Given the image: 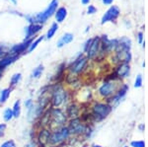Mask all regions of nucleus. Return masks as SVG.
I'll use <instances>...</instances> for the list:
<instances>
[{"label":"nucleus","instance_id":"obj_1","mask_svg":"<svg viewBox=\"0 0 148 147\" xmlns=\"http://www.w3.org/2000/svg\"><path fill=\"white\" fill-rule=\"evenodd\" d=\"M51 95H49V102L51 108H60L68 100V93L65 88L60 84H56L49 87Z\"/></svg>","mask_w":148,"mask_h":147},{"label":"nucleus","instance_id":"obj_2","mask_svg":"<svg viewBox=\"0 0 148 147\" xmlns=\"http://www.w3.org/2000/svg\"><path fill=\"white\" fill-rule=\"evenodd\" d=\"M67 116L60 108H51L49 111V129H56L65 125Z\"/></svg>","mask_w":148,"mask_h":147},{"label":"nucleus","instance_id":"obj_3","mask_svg":"<svg viewBox=\"0 0 148 147\" xmlns=\"http://www.w3.org/2000/svg\"><path fill=\"white\" fill-rule=\"evenodd\" d=\"M70 132L67 126H62L59 129H53L51 132V136L49 139V144L51 146H58L62 145L66 140H68L70 137Z\"/></svg>","mask_w":148,"mask_h":147},{"label":"nucleus","instance_id":"obj_4","mask_svg":"<svg viewBox=\"0 0 148 147\" xmlns=\"http://www.w3.org/2000/svg\"><path fill=\"white\" fill-rule=\"evenodd\" d=\"M57 5H58L57 0H52L46 10H44L42 12H40V13L37 14V15H35V16H28L27 18L32 24L46 23L47 21V19L51 18V16L53 15V13H56Z\"/></svg>","mask_w":148,"mask_h":147},{"label":"nucleus","instance_id":"obj_5","mask_svg":"<svg viewBox=\"0 0 148 147\" xmlns=\"http://www.w3.org/2000/svg\"><path fill=\"white\" fill-rule=\"evenodd\" d=\"M118 80L119 79H110L103 83L98 90L100 96L102 98H110V97L114 96L121 87L118 84Z\"/></svg>","mask_w":148,"mask_h":147},{"label":"nucleus","instance_id":"obj_6","mask_svg":"<svg viewBox=\"0 0 148 147\" xmlns=\"http://www.w3.org/2000/svg\"><path fill=\"white\" fill-rule=\"evenodd\" d=\"M112 109L113 107L108 103H95L92 107V115L97 120H102L111 113Z\"/></svg>","mask_w":148,"mask_h":147},{"label":"nucleus","instance_id":"obj_7","mask_svg":"<svg viewBox=\"0 0 148 147\" xmlns=\"http://www.w3.org/2000/svg\"><path fill=\"white\" fill-rule=\"evenodd\" d=\"M67 127L71 135H81V134H85L88 129V126L79 118L70 120Z\"/></svg>","mask_w":148,"mask_h":147},{"label":"nucleus","instance_id":"obj_8","mask_svg":"<svg viewBox=\"0 0 148 147\" xmlns=\"http://www.w3.org/2000/svg\"><path fill=\"white\" fill-rule=\"evenodd\" d=\"M88 63V58L85 56H79L77 59L73 61L70 65H69V71L71 74L77 75L80 74L81 72H83L86 68V65Z\"/></svg>","mask_w":148,"mask_h":147},{"label":"nucleus","instance_id":"obj_9","mask_svg":"<svg viewBox=\"0 0 148 147\" xmlns=\"http://www.w3.org/2000/svg\"><path fill=\"white\" fill-rule=\"evenodd\" d=\"M101 53V38L96 37L92 40V42L90 44L89 49H87V58L94 59L96 58L99 53Z\"/></svg>","mask_w":148,"mask_h":147},{"label":"nucleus","instance_id":"obj_10","mask_svg":"<svg viewBox=\"0 0 148 147\" xmlns=\"http://www.w3.org/2000/svg\"><path fill=\"white\" fill-rule=\"evenodd\" d=\"M120 8L118 6H111L108 9V11L104 14V16L102 17L101 20V24H106L108 22H113V21H116V18L120 16Z\"/></svg>","mask_w":148,"mask_h":147},{"label":"nucleus","instance_id":"obj_11","mask_svg":"<svg viewBox=\"0 0 148 147\" xmlns=\"http://www.w3.org/2000/svg\"><path fill=\"white\" fill-rule=\"evenodd\" d=\"M51 129L47 127H42L37 134V139L40 147H45L47 144H49V139L51 136Z\"/></svg>","mask_w":148,"mask_h":147},{"label":"nucleus","instance_id":"obj_12","mask_svg":"<svg viewBox=\"0 0 148 147\" xmlns=\"http://www.w3.org/2000/svg\"><path fill=\"white\" fill-rule=\"evenodd\" d=\"M130 73V63H120L116 68L114 76L118 78L119 80L123 79V78L128 77Z\"/></svg>","mask_w":148,"mask_h":147},{"label":"nucleus","instance_id":"obj_13","mask_svg":"<svg viewBox=\"0 0 148 147\" xmlns=\"http://www.w3.org/2000/svg\"><path fill=\"white\" fill-rule=\"evenodd\" d=\"M128 91V86L126 84H123L121 85V86L119 88V90L116 91V93L114 95V96H112V99H111V102L112 103H116V105H118L119 103L121 102V99L123 98V97L125 96L126 92Z\"/></svg>","mask_w":148,"mask_h":147},{"label":"nucleus","instance_id":"obj_14","mask_svg":"<svg viewBox=\"0 0 148 147\" xmlns=\"http://www.w3.org/2000/svg\"><path fill=\"white\" fill-rule=\"evenodd\" d=\"M33 42L32 39L26 40V41L24 42H22V44H16V46H14L11 49L12 54H16V55H19L20 53H24V51H25L26 49H29V46H30V44H31V42Z\"/></svg>","mask_w":148,"mask_h":147},{"label":"nucleus","instance_id":"obj_15","mask_svg":"<svg viewBox=\"0 0 148 147\" xmlns=\"http://www.w3.org/2000/svg\"><path fill=\"white\" fill-rule=\"evenodd\" d=\"M42 26L40 24H31L30 26H28L26 28V40H30L33 38V36H35L37 33H39L42 30Z\"/></svg>","mask_w":148,"mask_h":147},{"label":"nucleus","instance_id":"obj_16","mask_svg":"<svg viewBox=\"0 0 148 147\" xmlns=\"http://www.w3.org/2000/svg\"><path fill=\"white\" fill-rule=\"evenodd\" d=\"M18 58L19 55H16V54H9V55L3 56L2 58H0V68L4 69L7 66H9L13 62H15Z\"/></svg>","mask_w":148,"mask_h":147},{"label":"nucleus","instance_id":"obj_17","mask_svg":"<svg viewBox=\"0 0 148 147\" xmlns=\"http://www.w3.org/2000/svg\"><path fill=\"white\" fill-rule=\"evenodd\" d=\"M79 113H80V108L74 103L70 104V105L67 106V108H66L65 113H66V116H67V118H70L71 120H72V118H78Z\"/></svg>","mask_w":148,"mask_h":147},{"label":"nucleus","instance_id":"obj_18","mask_svg":"<svg viewBox=\"0 0 148 147\" xmlns=\"http://www.w3.org/2000/svg\"><path fill=\"white\" fill-rule=\"evenodd\" d=\"M73 39H74V36L72 34H70V33H65V34H64L62 37H60V39L58 40L56 46L57 47H62L65 46V44H70V42L73 41Z\"/></svg>","mask_w":148,"mask_h":147},{"label":"nucleus","instance_id":"obj_19","mask_svg":"<svg viewBox=\"0 0 148 147\" xmlns=\"http://www.w3.org/2000/svg\"><path fill=\"white\" fill-rule=\"evenodd\" d=\"M67 15V11L64 7H60L59 9H57V11H56V19L58 23H61L64 21V19L66 18Z\"/></svg>","mask_w":148,"mask_h":147},{"label":"nucleus","instance_id":"obj_20","mask_svg":"<svg viewBox=\"0 0 148 147\" xmlns=\"http://www.w3.org/2000/svg\"><path fill=\"white\" fill-rule=\"evenodd\" d=\"M11 94V88H6L3 89L0 92V104H4L5 102L8 100L9 96Z\"/></svg>","mask_w":148,"mask_h":147},{"label":"nucleus","instance_id":"obj_21","mask_svg":"<svg viewBox=\"0 0 148 147\" xmlns=\"http://www.w3.org/2000/svg\"><path fill=\"white\" fill-rule=\"evenodd\" d=\"M12 112H13L14 118H19L21 115V102L20 101H16L14 104L13 108H12Z\"/></svg>","mask_w":148,"mask_h":147},{"label":"nucleus","instance_id":"obj_22","mask_svg":"<svg viewBox=\"0 0 148 147\" xmlns=\"http://www.w3.org/2000/svg\"><path fill=\"white\" fill-rule=\"evenodd\" d=\"M57 29H58V25H57V23H53L51 25V27L49 28V30L47 31V39H51L52 37L54 36V34H56V32L57 31Z\"/></svg>","mask_w":148,"mask_h":147},{"label":"nucleus","instance_id":"obj_23","mask_svg":"<svg viewBox=\"0 0 148 147\" xmlns=\"http://www.w3.org/2000/svg\"><path fill=\"white\" fill-rule=\"evenodd\" d=\"M13 118H14V116H13V112H12V109H9V108L6 109L3 113L4 120H5V122H10Z\"/></svg>","mask_w":148,"mask_h":147},{"label":"nucleus","instance_id":"obj_24","mask_svg":"<svg viewBox=\"0 0 148 147\" xmlns=\"http://www.w3.org/2000/svg\"><path fill=\"white\" fill-rule=\"evenodd\" d=\"M42 71H44V67H42V65L38 66L37 68H35V69L33 70V72H32V77H33V78H40V76H42Z\"/></svg>","mask_w":148,"mask_h":147},{"label":"nucleus","instance_id":"obj_25","mask_svg":"<svg viewBox=\"0 0 148 147\" xmlns=\"http://www.w3.org/2000/svg\"><path fill=\"white\" fill-rule=\"evenodd\" d=\"M42 40H44V37H42H42H40L39 39L36 40L35 42H31L30 46H29V49H28V53H32V51H34V49H36V47L38 46V44H39L40 42L42 41Z\"/></svg>","mask_w":148,"mask_h":147},{"label":"nucleus","instance_id":"obj_26","mask_svg":"<svg viewBox=\"0 0 148 147\" xmlns=\"http://www.w3.org/2000/svg\"><path fill=\"white\" fill-rule=\"evenodd\" d=\"M21 78H22V75H21V73H16V74H14L13 76H12L11 80H10L11 86H16V85H17L18 83L20 82Z\"/></svg>","mask_w":148,"mask_h":147},{"label":"nucleus","instance_id":"obj_27","mask_svg":"<svg viewBox=\"0 0 148 147\" xmlns=\"http://www.w3.org/2000/svg\"><path fill=\"white\" fill-rule=\"evenodd\" d=\"M130 146L131 147H145V143L143 140H134V141H131Z\"/></svg>","mask_w":148,"mask_h":147},{"label":"nucleus","instance_id":"obj_28","mask_svg":"<svg viewBox=\"0 0 148 147\" xmlns=\"http://www.w3.org/2000/svg\"><path fill=\"white\" fill-rule=\"evenodd\" d=\"M141 86H142V76L141 74H138L134 82V87L135 88H140Z\"/></svg>","mask_w":148,"mask_h":147},{"label":"nucleus","instance_id":"obj_29","mask_svg":"<svg viewBox=\"0 0 148 147\" xmlns=\"http://www.w3.org/2000/svg\"><path fill=\"white\" fill-rule=\"evenodd\" d=\"M0 147H16V144L13 140H8L5 141L4 143H2Z\"/></svg>","mask_w":148,"mask_h":147},{"label":"nucleus","instance_id":"obj_30","mask_svg":"<svg viewBox=\"0 0 148 147\" xmlns=\"http://www.w3.org/2000/svg\"><path fill=\"white\" fill-rule=\"evenodd\" d=\"M5 131H6V124H0V137H3L5 135Z\"/></svg>","mask_w":148,"mask_h":147},{"label":"nucleus","instance_id":"obj_31","mask_svg":"<svg viewBox=\"0 0 148 147\" xmlns=\"http://www.w3.org/2000/svg\"><path fill=\"white\" fill-rule=\"evenodd\" d=\"M97 12V8L95 6L93 5H89V7H88L87 9V13L90 14V15H92V14H95Z\"/></svg>","mask_w":148,"mask_h":147},{"label":"nucleus","instance_id":"obj_32","mask_svg":"<svg viewBox=\"0 0 148 147\" xmlns=\"http://www.w3.org/2000/svg\"><path fill=\"white\" fill-rule=\"evenodd\" d=\"M137 40L139 44H143L144 42V35H143L142 32H139L137 34Z\"/></svg>","mask_w":148,"mask_h":147},{"label":"nucleus","instance_id":"obj_33","mask_svg":"<svg viewBox=\"0 0 148 147\" xmlns=\"http://www.w3.org/2000/svg\"><path fill=\"white\" fill-rule=\"evenodd\" d=\"M25 106L28 110H30V109H32L33 107H34V103H33V101L31 100V99H29V100H27L25 102Z\"/></svg>","mask_w":148,"mask_h":147},{"label":"nucleus","instance_id":"obj_34","mask_svg":"<svg viewBox=\"0 0 148 147\" xmlns=\"http://www.w3.org/2000/svg\"><path fill=\"white\" fill-rule=\"evenodd\" d=\"M92 40H93V39H89L87 42H85V44H84V51H85V53L87 51V49H89L90 44H91V42H92Z\"/></svg>","mask_w":148,"mask_h":147},{"label":"nucleus","instance_id":"obj_35","mask_svg":"<svg viewBox=\"0 0 148 147\" xmlns=\"http://www.w3.org/2000/svg\"><path fill=\"white\" fill-rule=\"evenodd\" d=\"M113 1L114 0H102V2H103L104 5H111V4L113 3Z\"/></svg>","mask_w":148,"mask_h":147},{"label":"nucleus","instance_id":"obj_36","mask_svg":"<svg viewBox=\"0 0 148 147\" xmlns=\"http://www.w3.org/2000/svg\"><path fill=\"white\" fill-rule=\"evenodd\" d=\"M90 1H91V0H81L82 4H84V5H87V4H89Z\"/></svg>","mask_w":148,"mask_h":147},{"label":"nucleus","instance_id":"obj_37","mask_svg":"<svg viewBox=\"0 0 148 147\" xmlns=\"http://www.w3.org/2000/svg\"><path fill=\"white\" fill-rule=\"evenodd\" d=\"M4 53H5V51H4L3 46H2L1 44H0V55H2V54H4Z\"/></svg>","mask_w":148,"mask_h":147},{"label":"nucleus","instance_id":"obj_38","mask_svg":"<svg viewBox=\"0 0 148 147\" xmlns=\"http://www.w3.org/2000/svg\"><path fill=\"white\" fill-rule=\"evenodd\" d=\"M2 74H3V69H1V68H0V78L2 77Z\"/></svg>","mask_w":148,"mask_h":147},{"label":"nucleus","instance_id":"obj_39","mask_svg":"<svg viewBox=\"0 0 148 147\" xmlns=\"http://www.w3.org/2000/svg\"><path fill=\"white\" fill-rule=\"evenodd\" d=\"M93 147H103V146L99 145V144H94V145H93Z\"/></svg>","mask_w":148,"mask_h":147},{"label":"nucleus","instance_id":"obj_40","mask_svg":"<svg viewBox=\"0 0 148 147\" xmlns=\"http://www.w3.org/2000/svg\"><path fill=\"white\" fill-rule=\"evenodd\" d=\"M139 129L142 130L143 129H144V125H143V124H141V125H140V126H139Z\"/></svg>","mask_w":148,"mask_h":147},{"label":"nucleus","instance_id":"obj_41","mask_svg":"<svg viewBox=\"0 0 148 147\" xmlns=\"http://www.w3.org/2000/svg\"><path fill=\"white\" fill-rule=\"evenodd\" d=\"M82 147H88V146H82Z\"/></svg>","mask_w":148,"mask_h":147},{"label":"nucleus","instance_id":"obj_42","mask_svg":"<svg viewBox=\"0 0 148 147\" xmlns=\"http://www.w3.org/2000/svg\"><path fill=\"white\" fill-rule=\"evenodd\" d=\"M125 147H128V146H125Z\"/></svg>","mask_w":148,"mask_h":147}]
</instances>
